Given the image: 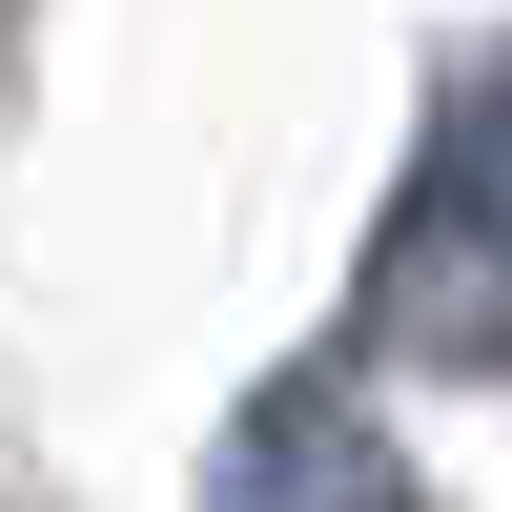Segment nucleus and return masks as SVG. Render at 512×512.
Here are the masks:
<instances>
[{"label": "nucleus", "instance_id": "1", "mask_svg": "<svg viewBox=\"0 0 512 512\" xmlns=\"http://www.w3.org/2000/svg\"><path fill=\"white\" fill-rule=\"evenodd\" d=\"M369 349L410 369H512V41H472L369 226Z\"/></svg>", "mask_w": 512, "mask_h": 512}, {"label": "nucleus", "instance_id": "2", "mask_svg": "<svg viewBox=\"0 0 512 512\" xmlns=\"http://www.w3.org/2000/svg\"><path fill=\"white\" fill-rule=\"evenodd\" d=\"M205 512H410V451L349 369H267L205 451Z\"/></svg>", "mask_w": 512, "mask_h": 512}]
</instances>
